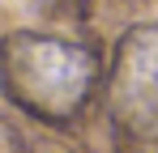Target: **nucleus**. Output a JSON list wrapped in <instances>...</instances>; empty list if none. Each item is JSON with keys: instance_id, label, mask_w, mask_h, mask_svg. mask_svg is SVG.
<instances>
[{"instance_id": "nucleus-2", "label": "nucleus", "mask_w": 158, "mask_h": 153, "mask_svg": "<svg viewBox=\"0 0 158 153\" xmlns=\"http://www.w3.org/2000/svg\"><path fill=\"white\" fill-rule=\"evenodd\" d=\"M111 106L128 128H158V26L124 38L111 73Z\"/></svg>"}, {"instance_id": "nucleus-1", "label": "nucleus", "mask_w": 158, "mask_h": 153, "mask_svg": "<svg viewBox=\"0 0 158 153\" xmlns=\"http://www.w3.org/2000/svg\"><path fill=\"white\" fill-rule=\"evenodd\" d=\"M0 76L17 106L43 119H69L90 98L98 81V64L85 47L47 34H13L0 47Z\"/></svg>"}]
</instances>
